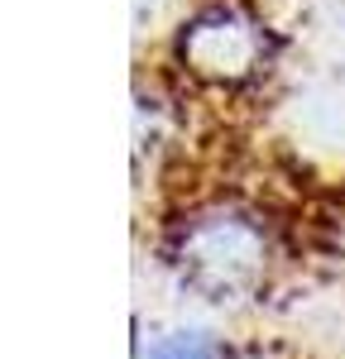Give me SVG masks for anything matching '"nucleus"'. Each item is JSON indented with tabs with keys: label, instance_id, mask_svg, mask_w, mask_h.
I'll use <instances>...</instances> for the list:
<instances>
[{
	"label": "nucleus",
	"instance_id": "1",
	"mask_svg": "<svg viewBox=\"0 0 345 359\" xmlns=\"http://www.w3.org/2000/svg\"><path fill=\"white\" fill-rule=\"evenodd\" d=\"M144 359H226V350L211 340V335H197V331H182V335H168L158 340Z\"/></svg>",
	"mask_w": 345,
	"mask_h": 359
}]
</instances>
